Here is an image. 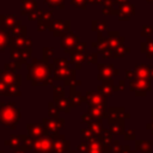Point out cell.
I'll return each instance as SVG.
<instances>
[{"mask_svg":"<svg viewBox=\"0 0 153 153\" xmlns=\"http://www.w3.org/2000/svg\"><path fill=\"white\" fill-rule=\"evenodd\" d=\"M27 68V81H31L33 86L37 85H51L54 80L53 72L55 69L54 63H48L45 61H41L37 59H32L30 63H26Z\"/></svg>","mask_w":153,"mask_h":153,"instance_id":"cell-1","label":"cell"},{"mask_svg":"<svg viewBox=\"0 0 153 153\" xmlns=\"http://www.w3.org/2000/svg\"><path fill=\"white\" fill-rule=\"evenodd\" d=\"M20 108L16 106V103H4L0 102V123L7 129H16L17 124L20 122Z\"/></svg>","mask_w":153,"mask_h":153,"instance_id":"cell-2","label":"cell"},{"mask_svg":"<svg viewBox=\"0 0 153 153\" xmlns=\"http://www.w3.org/2000/svg\"><path fill=\"white\" fill-rule=\"evenodd\" d=\"M71 23L68 20H53L49 24V29L55 37H63L69 32Z\"/></svg>","mask_w":153,"mask_h":153,"instance_id":"cell-3","label":"cell"},{"mask_svg":"<svg viewBox=\"0 0 153 153\" xmlns=\"http://www.w3.org/2000/svg\"><path fill=\"white\" fill-rule=\"evenodd\" d=\"M0 81H2L6 86H10V85L20 86L22 85V75L18 73L11 72V71L2 69V71H0Z\"/></svg>","mask_w":153,"mask_h":153,"instance_id":"cell-4","label":"cell"},{"mask_svg":"<svg viewBox=\"0 0 153 153\" xmlns=\"http://www.w3.org/2000/svg\"><path fill=\"white\" fill-rule=\"evenodd\" d=\"M79 43V37L75 36L73 32H68L66 33L63 37H61V47L66 53H72L75 48V45Z\"/></svg>","mask_w":153,"mask_h":153,"instance_id":"cell-5","label":"cell"},{"mask_svg":"<svg viewBox=\"0 0 153 153\" xmlns=\"http://www.w3.org/2000/svg\"><path fill=\"white\" fill-rule=\"evenodd\" d=\"M42 124L44 126L45 130L49 133H59L60 129L63 128L65 118H43Z\"/></svg>","mask_w":153,"mask_h":153,"instance_id":"cell-6","label":"cell"},{"mask_svg":"<svg viewBox=\"0 0 153 153\" xmlns=\"http://www.w3.org/2000/svg\"><path fill=\"white\" fill-rule=\"evenodd\" d=\"M71 142L69 140H66L63 135H57L54 139V146H53V153H66L69 151Z\"/></svg>","mask_w":153,"mask_h":153,"instance_id":"cell-7","label":"cell"},{"mask_svg":"<svg viewBox=\"0 0 153 153\" xmlns=\"http://www.w3.org/2000/svg\"><path fill=\"white\" fill-rule=\"evenodd\" d=\"M26 130H27V135L31 136V137H33L35 140L45 135V128H44L43 124H38V123H27V124H26Z\"/></svg>","mask_w":153,"mask_h":153,"instance_id":"cell-8","label":"cell"},{"mask_svg":"<svg viewBox=\"0 0 153 153\" xmlns=\"http://www.w3.org/2000/svg\"><path fill=\"white\" fill-rule=\"evenodd\" d=\"M19 24H22V23L18 22L13 16H0V27L8 32L16 25H19Z\"/></svg>","mask_w":153,"mask_h":153,"instance_id":"cell-9","label":"cell"},{"mask_svg":"<svg viewBox=\"0 0 153 153\" xmlns=\"http://www.w3.org/2000/svg\"><path fill=\"white\" fill-rule=\"evenodd\" d=\"M36 8H37V1L36 0H22L20 13L23 16L29 14L30 12L36 11Z\"/></svg>","mask_w":153,"mask_h":153,"instance_id":"cell-10","label":"cell"},{"mask_svg":"<svg viewBox=\"0 0 153 153\" xmlns=\"http://www.w3.org/2000/svg\"><path fill=\"white\" fill-rule=\"evenodd\" d=\"M71 73L69 67H55L53 72V78L54 80H65Z\"/></svg>","mask_w":153,"mask_h":153,"instance_id":"cell-11","label":"cell"},{"mask_svg":"<svg viewBox=\"0 0 153 153\" xmlns=\"http://www.w3.org/2000/svg\"><path fill=\"white\" fill-rule=\"evenodd\" d=\"M11 39L12 36L10 35V32L0 27V51H4L7 47H10Z\"/></svg>","mask_w":153,"mask_h":153,"instance_id":"cell-12","label":"cell"},{"mask_svg":"<svg viewBox=\"0 0 153 153\" xmlns=\"http://www.w3.org/2000/svg\"><path fill=\"white\" fill-rule=\"evenodd\" d=\"M69 102L72 106H78L81 104L82 102V97L80 94L79 91H75V86H71V91H69Z\"/></svg>","mask_w":153,"mask_h":153,"instance_id":"cell-13","label":"cell"},{"mask_svg":"<svg viewBox=\"0 0 153 153\" xmlns=\"http://www.w3.org/2000/svg\"><path fill=\"white\" fill-rule=\"evenodd\" d=\"M55 102V105H56V108L60 110V111H63V112H66V114H69L71 112V102H69V99H67V98H60V99H55L54 100Z\"/></svg>","mask_w":153,"mask_h":153,"instance_id":"cell-14","label":"cell"},{"mask_svg":"<svg viewBox=\"0 0 153 153\" xmlns=\"http://www.w3.org/2000/svg\"><path fill=\"white\" fill-rule=\"evenodd\" d=\"M20 140H22V147L25 149V151H31L33 149V145H35V139L29 136V135H25V134H20L19 135Z\"/></svg>","mask_w":153,"mask_h":153,"instance_id":"cell-15","label":"cell"},{"mask_svg":"<svg viewBox=\"0 0 153 153\" xmlns=\"http://www.w3.org/2000/svg\"><path fill=\"white\" fill-rule=\"evenodd\" d=\"M84 60H85V54L84 53H78V51L71 53V62H73L76 68L81 67V63L84 62Z\"/></svg>","mask_w":153,"mask_h":153,"instance_id":"cell-16","label":"cell"},{"mask_svg":"<svg viewBox=\"0 0 153 153\" xmlns=\"http://www.w3.org/2000/svg\"><path fill=\"white\" fill-rule=\"evenodd\" d=\"M26 32H27V29L26 26L19 24V25H16L11 31H10V35L12 37H18V36H22V37H26Z\"/></svg>","mask_w":153,"mask_h":153,"instance_id":"cell-17","label":"cell"},{"mask_svg":"<svg viewBox=\"0 0 153 153\" xmlns=\"http://www.w3.org/2000/svg\"><path fill=\"white\" fill-rule=\"evenodd\" d=\"M5 145L6 146H10L12 149H17L22 146V140L19 137V135H11L10 136V140H6L5 141Z\"/></svg>","mask_w":153,"mask_h":153,"instance_id":"cell-18","label":"cell"},{"mask_svg":"<svg viewBox=\"0 0 153 153\" xmlns=\"http://www.w3.org/2000/svg\"><path fill=\"white\" fill-rule=\"evenodd\" d=\"M74 74H75V71L74 69H71V73H69V75L63 80V84H65V86H76V85H80V81L79 80H75V76H74Z\"/></svg>","mask_w":153,"mask_h":153,"instance_id":"cell-19","label":"cell"},{"mask_svg":"<svg viewBox=\"0 0 153 153\" xmlns=\"http://www.w3.org/2000/svg\"><path fill=\"white\" fill-rule=\"evenodd\" d=\"M4 94L5 96H10V97H18V96H20L19 86H17V85H10V86H7Z\"/></svg>","mask_w":153,"mask_h":153,"instance_id":"cell-20","label":"cell"},{"mask_svg":"<svg viewBox=\"0 0 153 153\" xmlns=\"http://www.w3.org/2000/svg\"><path fill=\"white\" fill-rule=\"evenodd\" d=\"M44 2L48 4V6L50 8H55V10H63L65 8L63 0H44Z\"/></svg>","mask_w":153,"mask_h":153,"instance_id":"cell-21","label":"cell"},{"mask_svg":"<svg viewBox=\"0 0 153 153\" xmlns=\"http://www.w3.org/2000/svg\"><path fill=\"white\" fill-rule=\"evenodd\" d=\"M22 62H19V61H13V62H10V63H6L5 65V67H4V69H6V71H11V72H18L20 68H22Z\"/></svg>","mask_w":153,"mask_h":153,"instance_id":"cell-22","label":"cell"},{"mask_svg":"<svg viewBox=\"0 0 153 153\" xmlns=\"http://www.w3.org/2000/svg\"><path fill=\"white\" fill-rule=\"evenodd\" d=\"M48 106H49V109H48V115L50 116V118H59V112H60V110L56 108L55 102H50V103L48 104Z\"/></svg>","mask_w":153,"mask_h":153,"instance_id":"cell-23","label":"cell"},{"mask_svg":"<svg viewBox=\"0 0 153 153\" xmlns=\"http://www.w3.org/2000/svg\"><path fill=\"white\" fill-rule=\"evenodd\" d=\"M29 59H31V48H22V57L19 62L22 63H29Z\"/></svg>","mask_w":153,"mask_h":153,"instance_id":"cell-24","label":"cell"},{"mask_svg":"<svg viewBox=\"0 0 153 153\" xmlns=\"http://www.w3.org/2000/svg\"><path fill=\"white\" fill-rule=\"evenodd\" d=\"M43 61H48V60H50V59H53L54 57V49L53 48H48V47H44L43 48Z\"/></svg>","mask_w":153,"mask_h":153,"instance_id":"cell-25","label":"cell"},{"mask_svg":"<svg viewBox=\"0 0 153 153\" xmlns=\"http://www.w3.org/2000/svg\"><path fill=\"white\" fill-rule=\"evenodd\" d=\"M65 97V91L62 86H54V100Z\"/></svg>","mask_w":153,"mask_h":153,"instance_id":"cell-26","label":"cell"},{"mask_svg":"<svg viewBox=\"0 0 153 153\" xmlns=\"http://www.w3.org/2000/svg\"><path fill=\"white\" fill-rule=\"evenodd\" d=\"M53 63L55 67H68V61L66 59H62V57H59V59H53Z\"/></svg>","mask_w":153,"mask_h":153,"instance_id":"cell-27","label":"cell"},{"mask_svg":"<svg viewBox=\"0 0 153 153\" xmlns=\"http://www.w3.org/2000/svg\"><path fill=\"white\" fill-rule=\"evenodd\" d=\"M20 57H22V49L20 48L11 49V59L13 61H19Z\"/></svg>","mask_w":153,"mask_h":153,"instance_id":"cell-28","label":"cell"},{"mask_svg":"<svg viewBox=\"0 0 153 153\" xmlns=\"http://www.w3.org/2000/svg\"><path fill=\"white\" fill-rule=\"evenodd\" d=\"M49 24L50 23H47V22H44V20H42V19H38L37 20V30L38 31H45V30H48L49 29Z\"/></svg>","mask_w":153,"mask_h":153,"instance_id":"cell-29","label":"cell"},{"mask_svg":"<svg viewBox=\"0 0 153 153\" xmlns=\"http://www.w3.org/2000/svg\"><path fill=\"white\" fill-rule=\"evenodd\" d=\"M99 152V145L94 141L91 142V145L88 146V152L87 153H98Z\"/></svg>","mask_w":153,"mask_h":153,"instance_id":"cell-30","label":"cell"},{"mask_svg":"<svg viewBox=\"0 0 153 153\" xmlns=\"http://www.w3.org/2000/svg\"><path fill=\"white\" fill-rule=\"evenodd\" d=\"M85 50H86V44L84 43V42H79L76 45H75V48H74V50L73 51H78V53H85ZM72 51V53H73Z\"/></svg>","mask_w":153,"mask_h":153,"instance_id":"cell-31","label":"cell"},{"mask_svg":"<svg viewBox=\"0 0 153 153\" xmlns=\"http://www.w3.org/2000/svg\"><path fill=\"white\" fill-rule=\"evenodd\" d=\"M72 2L75 7H79V8H85L86 7V0H72Z\"/></svg>","mask_w":153,"mask_h":153,"instance_id":"cell-32","label":"cell"},{"mask_svg":"<svg viewBox=\"0 0 153 153\" xmlns=\"http://www.w3.org/2000/svg\"><path fill=\"white\" fill-rule=\"evenodd\" d=\"M78 151H79L80 153H87V152H88V145L85 143V142L79 143V146H78Z\"/></svg>","mask_w":153,"mask_h":153,"instance_id":"cell-33","label":"cell"},{"mask_svg":"<svg viewBox=\"0 0 153 153\" xmlns=\"http://www.w3.org/2000/svg\"><path fill=\"white\" fill-rule=\"evenodd\" d=\"M81 136H82V139H85V140H90L91 136H92V133H91L90 129H82V130H81Z\"/></svg>","mask_w":153,"mask_h":153,"instance_id":"cell-34","label":"cell"},{"mask_svg":"<svg viewBox=\"0 0 153 153\" xmlns=\"http://www.w3.org/2000/svg\"><path fill=\"white\" fill-rule=\"evenodd\" d=\"M27 18H29V20H31V22L38 20V14H37L36 11H33V12H30V13L27 14Z\"/></svg>","mask_w":153,"mask_h":153,"instance_id":"cell-35","label":"cell"},{"mask_svg":"<svg viewBox=\"0 0 153 153\" xmlns=\"http://www.w3.org/2000/svg\"><path fill=\"white\" fill-rule=\"evenodd\" d=\"M90 118H91V117H90L88 114H84V115L81 116V122H82V123H85V122L88 123V122H90Z\"/></svg>","mask_w":153,"mask_h":153,"instance_id":"cell-36","label":"cell"},{"mask_svg":"<svg viewBox=\"0 0 153 153\" xmlns=\"http://www.w3.org/2000/svg\"><path fill=\"white\" fill-rule=\"evenodd\" d=\"M6 85L2 82V81H0V94H4L5 93V91H6Z\"/></svg>","mask_w":153,"mask_h":153,"instance_id":"cell-37","label":"cell"},{"mask_svg":"<svg viewBox=\"0 0 153 153\" xmlns=\"http://www.w3.org/2000/svg\"><path fill=\"white\" fill-rule=\"evenodd\" d=\"M96 60H97V56H96L94 54H92V55L88 56V62H90V63H94Z\"/></svg>","mask_w":153,"mask_h":153,"instance_id":"cell-38","label":"cell"},{"mask_svg":"<svg viewBox=\"0 0 153 153\" xmlns=\"http://www.w3.org/2000/svg\"><path fill=\"white\" fill-rule=\"evenodd\" d=\"M12 153H25V149H24V148L20 146L19 148H17V149H13V151H12Z\"/></svg>","mask_w":153,"mask_h":153,"instance_id":"cell-39","label":"cell"},{"mask_svg":"<svg viewBox=\"0 0 153 153\" xmlns=\"http://www.w3.org/2000/svg\"><path fill=\"white\" fill-rule=\"evenodd\" d=\"M91 128L93 129V131H99V129H98V128H99V124H96V123H93V124L91 126Z\"/></svg>","mask_w":153,"mask_h":153,"instance_id":"cell-40","label":"cell"},{"mask_svg":"<svg viewBox=\"0 0 153 153\" xmlns=\"http://www.w3.org/2000/svg\"><path fill=\"white\" fill-rule=\"evenodd\" d=\"M66 153H75V152H74V151H72V149H69V151H68V152H66Z\"/></svg>","mask_w":153,"mask_h":153,"instance_id":"cell-41","label":"cell"},{"mask_svg":"<svg viewBox=\"0 0 153 153\" xmlns=\"http://www.w3.org/2000/svg\"><path fill=\"white\" fill-rule=\"evenodd\" d=\"M32 153H42V152H36V151H33Z\"/></svg>","mask_w":153,"mask_h":153,"instance_id":"cell-42","label":"cell"},{"mask_svg":"<svg viewBox=\"0 0 153 153\" xmlns=\"http://www.w3.org/2000/svg\"><path fill=\"white\" fill-rule=\"evenodd\" d=\"M0 153H5V151H0Z\"/></svg>","mask_w":153,"mask_h":153,"instance_id":"cell-43","label":"cell"}]
</instances>
